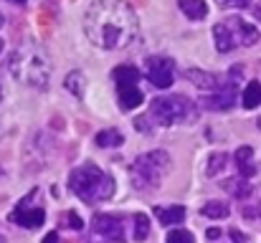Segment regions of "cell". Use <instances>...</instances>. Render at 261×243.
<instances>
[{"mask_svg":"<svg viewBox=\"0 0 261 243\" xmlns=\"http://www.w3.org/2000/svg\"><path fill=\"white\" fill-rule=\"evenodd\" d=\"M185 76L190 79V84H195L198 89H203V91H218L226 81L221 79V76H216V74H208V71H200V69H188L185 71Z\"/></svg>","mask_w":261,"mask_h":243,"instance_id":"cell-11","label":"cell"},{"mask_svg":"<svg viewBox=\"0 0 261 243\" xmlns=\"http://www.w3.org/2000/svg\"><path fill=\"white\" fill-rule=\"evenodd\" d=\"M155 215L160 218L163 226H177V223L185 221V208H182V205H170V208L158 205V208H155Z\"/></svg>","mask_w":261,"mask_h":243,"instance_id":"cell-13","label":"cell"},{"mask_svg":"<svg viewBox=\"0 0 261 243\" xmlns=\"http://www.w3.org/2000/svg\"><path fill=\"white\" fill-rule=\"evenodd\" d=\"M241 215L246 221H261V203H249L241 208Z\"/></svg>","mask_w":261,"mask_h":243,"instance_id":"cell-26","label":"cell"},{"mask_svg":"<svg viewBox=\"0 0 261 243\" xmlns=\"http://www.w3.org/2000/svg\"><path fill=\"white\" fill-rule=\"evenodd\" d=\"M226 165H228V155H226V152H213V155L208 157V165H205V175L213 177V175H218Z\"/></svg>","mask_w":261,"mask_h":243,"instance_id":"cell-22","label":"cell"},{"mask_svg":"<svg viewBox=\"0 0 261 243\" xmlns=\"http://www.w3.org/2000/svg\"><path fill=\"white\" fill-rule=\"evenodd\" d=\"M10 3H25V0H10Z\"/></svg>","mask_w":261,"mask_h":243,"instance_id":"cell-35","label":"cell"},{"mask_svg":"<svg viewBox=\"0 0 261 243\" xmlns=\"http://www.w3.org/2000/svg\"><path fill=\"white\" fill-rule=\"evenodd\" d=\"M168 243H195L193 241V233H188L185 228H175L168 233Z\"/></svg>","mask_w":261,"mask_h":243,"instance_id":"cell-25","label":"cell"},{"mask_svg":"<svg viewBox=\"0 0 261 243\" xmlns=\"http://www.w3.org/2000/svg\"><path fill=\"white\" fill-rule=\"evenodd\" d=\"M251 0H218L221 8H246Z\"/></svg>","mask_w":261,"mask_h":243,"instance_id":"cell-28","label":"cell"},{"mask_svg":"<svg viewBox=\"0 0 261 243\" xmlns=\"http://www.w3.org/2000/svg\"><path fill=\"white\" fill-rule=\"evenodd\" d=\"M205 236H208V238H218V236H221V231H218V228H208V233H205Z\"/></svg>","mask_w":261,"mask_h":243,"instance_id":"cell-32","label":"cell"},{"mask_svg":"<svg viewBox=\"0 0 261 243\" xmlns=\"http://www.w3.org/2000/svg\"><path fill=\"white\" fill-rule=\"evenodd\" d=\"M200 213L205 215V218H228V213H231V208H228V203H223V200H208L203 208H200Z\"/></svg>","mask_w":261,"mask_h":243,"instance_id":"cell-20","label":"cell"},{"mask_svg":"<svg viewBox=\"0 0 261 243\" xmlns=\"http://www.w3.org/2000/svg\"><path fill=\"white\" fill-rule=\"evenodd\" d=\"M231 238H233V243H249V238L241 231H236V228H231Z\"/></svg>","mask_w":261,"mask_h":243,"instance_id":"cell-30","label":"cell"},{"mask_svg":"<svg viewBox=\"0 0 261 243\" xmlns=\"http://www.w3.org/2000/svg\"><path fill=\"white\" fill-rule=\"evenodd\" d=\"M168 170H170V157H168V152L152 150V152L140 155L137 160L129 165V180H132L135 190L147 193V190L160 187V182H163V177H165Z\"/></svg>","mask_w":261,"mask_h":243,"instance_id":"cell-4","label":"cell"},{"mask_svg":"<svg viewBox=\"0 0 261 243\" xmlns=\"http://www.w3.org/2000/svg\"><path fill=\"white\" fill-rule=\"evenodd\" d=\"M112 79L117 81V86H137V81H140V71H137L135 66L124 64V66H117V69L112 71Z\"/></svg>","mask_w":261,"mask_h":243,"instance_id":"cell-16","label":"cell"},{"mask_svg":"<svg viewBox=\"0 0 261 243\" xmlns=\"http://www.w3.org/2000/svg\"><path fill=\"white\" fill-rule=\"evenodd\" d=\"M119 89V106L124 109V112H129V109H135V106H140L142 104V91L137 89V86H117Z\"/></svg>","mask_w":261,"mask_h":243,"instance_id":"cell-15","label":"cell"},{"mask_svg":"<svg viewBox=\"0 0 261 243\" xmlns=\"http://www.w3.org/2000/svg\"><path fill=\"white\" fill-rule=\"evenodd\" d=\"M173 59H168V56H150V59H145V74H147V79L152 81V86H158V89H168V86H173Z\"/></svg>","mask_w":261,"mask_h":243,"instance_id":"cell-6","label":"cell"},{"mask_svg":"<svg viewBox=\"0 0 261 243\" xmlns=\"http://www.w3.org/2000/svg\"><path fill=\"white\" fill-rule=\"evenodd\" d=\"M91 228H94L96 236H101L104 241H109V243L124 241V221H122L119 215H112V213H96Z\"/></svg>","mask_w":261,"mask_h":243,"instance_id":"cell-7","label":"cell"},{"mask_svg":"<svg viewBox=\"0 0 261 243\" xmlns=\"http://www.w3.org/2000/svg\"><path fill=\"white\" fill-rule=\"evenodd\" d=\"M0 53H3V41H0Z\"/></svg>","mask_w":261,"mask_h":243,"instance_id":"cell-36","label":"cell"},{"mask_svg":"<svg viewBox=\"0 0 261 243\" xmlns=\"http://www.w3.org/2000/svg\"><path fill=\"white\" fill-rule=\"evenodd\" d=\"M226 25H228V31L233 33L236 46H254V43H259V31H256L251 23H246V20H241V18H228Z\"/></svg>","mask_w":261,"mask_h":243,"instance_id":"cell-10","label":"cell"},{"mask_svg":"<svg viewBox=\"0 0 261 243\" xmlns=\"http://www.w3.org/2000/svg\"><path fill=\"white\" fill-rule=\"evenodd\" d=\"M233 104H236V79H228L218 91H213V94H208L203 99L205 109H218V112L231 109Z\"/></svg>","mask_w":261,"mask_h":243,"instance_id":"cell-9","label":"cell"},{"mask_svg":"<svg viewBox=\"0 0 261 243\" xmlns=\"http://www.w3.org/2000/svg\"><path fill=\"white\" fill-rule=\"evenodd\" d=\"M64 86L71 91V94H76V96H84V74L82 71H71L66 81H64Z\"/></svg>","mask_w":261,"mask_h":243,"instance_id":"cell-23","label":"cell"},{"mask_svg":"<svg viewBox=\"0 0 261 243\" xmlns=\"http://www.w3.org/2000/svg\"><path fill=\"white\" fill-rule=\"evenodd\" d=\"M3 20H5V18H3V15H0V28H3Z\"/></svg>","mask_w":261,"mask_h":243,"instance_id":"cell-34","label":"cell"},{"mask_svg":"<svg viewBox=\"0 0 261 243\" xmlns=\"http://www.w3.org/2000/svg\"><path fill=\"white\" fill-rule=\"evenodd\" d=\"M241 104L246 109H256L261 104V81H249L244 94H241Z\"/></svg>","mask_w":261,"mask_h":243,"instance_id":"cell-18","label":"cell"},{"mask_svg":"<svg viewBox=\"0 0 261 243\" xmlns=\"http://www.w3.org/2000/svg\"><path fill=\"white\" fill-rule=\"evenodd\" d=\"M28 200H31V195L10 213V221L18 223V226H23V228H41L43 221H46V210L43 208H31Z\"/></svg>","mask_w":261,"mask_h":243,"instance_id":"cell-8","label":"cell"},{"mask_svg":"<svg viewBox=\"0 0 261 243\" xmlns=\"http://www.w3.org/2000/svg\"><path fill=\"white\" fill-rule=\"evenodd\" d=\"M236 167H239V172H241V177H254L256 175V165L251 162V157H254V150L251 147H239L236 150Z\"/></svg>","mask_w":261,"mask_h":243,"instance_id":"cell-12","label":"cell"},{"mask_svg":"<svg viewBox=\"0 0 261 243\" xmlns=\"http://www.w3.org/2000/svg\"><path fill=\"white\" fill-rule=\"evenodd\" d=\"M43 243H61V241H59V233H56V231H51V233L43 238Z\"/></svg>","mask_w":261,"mask_h":243,"instance_id":"cell-31","label":"cell"},{"mask_svg":"<svg viewBox=\"0 0 261 243\" xmlns=\"http://www.w3.org/2000/svg\"><path fill=\"white\" fill-rule=\"evenodd\" d=\"M147 119H150V117H147ZM147 119H145V117H137V119H135V127H137L140 132H150V129H152V124H150Z\"/></svg>","mask_w":261,"mask_h":243,"instance_id":"cell-29","label":"cell"},{"mask_svg":"<svg viewBox=\"0 0 261 243\" xmlns=\"http://www.w3.org/2000/svg\"><path fill=\"white\" fill-rule=\"evenodd\" d=\"M8 69L10 74L23 84L31 86H46L51 79V64L43 53L31 51V48H18L10 53L8 59Z\"/></svg>","mask_w":261,"mask_h":243,"instance_id":"cell-3","label":"cell"},{"mask_svg":"<svg viewBox=\"0 0 261 243\" xmlns=\"http://www.w3.org/2000/svg\"><path fill=\"white\" fill-rule=\"evenodd\" d=\"M124 142V134L119 129H101L96 134V145L99 147H119Z\"/></svg>","mask_w":261,"mask_h":243,"instance_id":"cell-21","label":"cell"},{"mask_svg":"<svg viewBox=\"0 0 261 243\" xmlns=\"http://www.w3.org/2000/svg\"><path fill=\"white\" fill-rule=\"evenodd\" d=\"M223 187L228 193H233L236 198H249L251 195V182L246 177H231V180H223Z\"/></svg>","mask_w":261,"mask_h":243,"instance_id":"cell-19","label":"cell"},{"mask_svg":"<svg viewBox=\"0 0 261 243\" xmlns=\"http://www.w3.org/2000/svg\"><path fill=\"white\" fill-rule=\"evenodd\" d=\"M150 236V218L145 213L135 215V241H145Z\"/></svg>","mask_w":261,"mask_h":243,"instance_id":"cell-24","label":"cell"},{"mask_svg":"<svg viewBox=\"0 0 261 243\" xmlns=\"http://www.w3.org/2000/svg\"><path fill=\"white\" fill-rule=\"evenodd\" d=\"M180 10L190 18V20H203L208 15V5L205 0H177Z\"/></svg>","mask_w":261,"mask_h":243,"instance_id":"cell-17","label":"cell"},{"mask_svg":"<svg viewBox=\"0 0 261 243\" xmlns=\"http://www.w3.org/2000/svg\"><path fill=\"white\" fill-rule=\"evenodd\" d=\"M195 117V109L193 104L185 99V96H158L152 99L150 104V119L155 124H163V127H175V124H185Z\"/></svg>","mask_w":261,"mask_h":243,"instance_id":"cell-5","label":"cell"},{"mask_svg":"<svg viewBox=\"0 0 261 243\" xmlns=\"http://www.w3.org/2000/svg\"><path fill=\"white\" fill-rule=\"evenodd\" d=\"M137 13L124 0H96L84 15L87 38L104 51H119L129 46L137 36Z\"/></svg>","mask_w":261,"mask_h":243,"instance_id":"cell-1","label":"cell"},{"mask_svg":"<svg viewBox=\"0 0 261 243\" xmlns=\"http://www.w3.org/2000/svg\"><path fill=\"white\" fill-rule=\"evenodd\" d=\"M213 38H216V48H218L221 53H228V51H233V48H236L233 33L228 31V25H226V23H218V25L213 28Z\"/></svg>","mask_w":261,"mask_h":243,"instance_id":"cell-14","label":"cell"},{"mask_svg":"<svg viewBox=\"0 0 261 243\" xmlns=\"http://www.w3.org/2000/svg\"><path fill=\"white\" fill-rule=\"evenodd\" d=\"M254 15L261 20V3H256V8H254Z\"/></svg>","mask_w":261,"mask_h":243,"instance_id":"cell-33","label":"cell"},{"mask_svg":"<svg viewBox=\"0 0 261 243\" xmlns=\"http://www.w3.org/2000/svg\"><path fill=\"white\" fill-rule=\"evenodd\" d=\"M69 187L76 198H82L87 203L109 200L114 195V180L91 162H84L82 167H76L69 175Z\"/></svg>","mask_w":261,"mask_h":243,"instance_id":"cell-2","label":"cell"},{"mask_svg":"<svg viewBox=\"0 0 261 243\" xmlns=\"http://www.w3.org/2000/svg\"><path fill=\"white\" fill-rule=\"evenodd\" d=\"M0 243H5V238H3V236H0Z\"/></svg>","mask_w":261,"mask_h":243,"instance_id":"cell-37","label":"cell"},{"mask_svg":"<svg viewBox=\"0 0 261 243\" xmlns=\"http://www.w3.org/2000/svg\"><path fill=\"white\" fill-rule=\"evenodd\" d=\"M66 218H69V226H71L74 231H82V228H84V221H82L74 210H69V215H66Z\"/></svg>","mask_w":261,"mask_h":243,"instance_id":"cell-27","label":"cell"}]
</instances>
